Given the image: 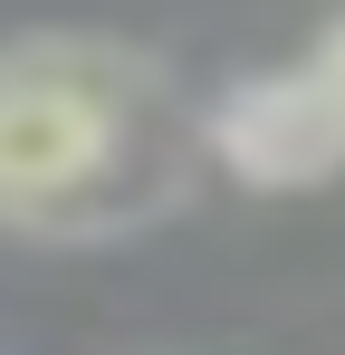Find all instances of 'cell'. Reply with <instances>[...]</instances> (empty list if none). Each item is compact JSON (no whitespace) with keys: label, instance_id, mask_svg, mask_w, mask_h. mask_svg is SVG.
<instances>
[{"label":"cell","instance_id":"obj_3","mask_svg":"<svg viewBox=\"0 0 345 355\" xmlns=\"http://www.w3.org/2000/svg\"><path fill=\"white\" fill-rule=\"evenodd\" d=\"M307 67L326 77V96H336V106H345V19H336V29H326V39H317V49H307Z\"/></svg>","mask_w":345,"mask_h":355},{"label":"cell","instance_id":"obj_2","mask_svg":"<svg viewBox=\"0 0 345 355\" xmlns=\"http://www.w3.org/2000/svg\"><path fill=\"white\" fill-rule=\"evenodd\" d=\"M202 144L240 182H259V192H307V182L345 173V106L326 96V77L297 58V67H269V77H240L211 106Z\"/></svg>","mask_w":345,"mask_h":355},{"label":"cell","instance_id":"obj_1","mask_svg":"<svg viewBox=\"0 0 345 355\" xmlns=\"http://www.w3.org/2000/svg\"><path fill=\"white\" fill-rule=\"evenodd\" d=\"M202 125H182L172 77L115 39H10L0 49V221L10 231H125L154 221Z\"/></svg>","mask_w":345,"mask_h":355}]
</instances>
